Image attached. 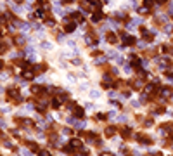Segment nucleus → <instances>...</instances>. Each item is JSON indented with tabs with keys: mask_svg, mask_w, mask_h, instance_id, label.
<instances>
[{
	"mask_svg": "<svg viewBox=\"0 0 173 156\" xmlns=\"http://www.w3.org/2000/svg\"><path fill=\"white\" fill-rule=\"evenodd\" d=\"M125 73H128V75L132 73V68H130V66H125Z\"/></svg>",
	"mask_w": 173,
	"mask_h": 156,
	"instance_id": "24",
	"label": "nucleus"
},
{
	"mask_svg": "<svg viewBox=\"0 0 173 156\" xmlns=\"http://www.w3.org/2000/svg\"><path fill=\"white\" fill-rule=\"evenodd\" d=\"M168 14L173 16V0H170V5H168Z\"/></svg>",
	"mask_w": 173,
	"mask_h": 156,
	"instance_id": "14",
	"label": "nucleus"
},
{
	"mask_svg": "<svg viewBox=\"0 0 173 156\" xmlns=\"http://www.w3.org/2000/svg\"><path fill=\"white\" fill-rule=\"evenodd\" d=\"M73 113H74V116H78V118H82V116H83V109H82V108H78V106H74Z\"/></svg>",
	"mask_w": 173,
	"mask_h": 156,
	"instance_id": "7",
	"label": "nucleus"
},
{
	"mask_svg": "<svg viewBox=\"0 0 173 156\" xmlns=\"http://www.w3.org/2000/svg\"><path fill=\"white\" fill-rule=\"evenodd\" d=\"M0 94H4V87L0 85Z\"/></svg>",
	"mask_w": 173,
	"mask_h": 156,
	"instance_id": "27",
	"label": "nucleus"
},
{
	"mask_svg": "<svg viewBox=\"0 0 173 156\" xmlns=\"http://www.w3.org/2000/svg\"><path fill=\"white\" fill-rule=\"evenodd\" d=\"M11 7H12V11L16 14H21L23 12V7H19V5H16V4H11Z\"/></svg>",
	"mask_w": 173,
	"mask_h": 156,
	"instance_id": "9",
	"label": "nucleus"
},
{
	"mask_svg": "<svg viewBox=\"0 0 173 156\" xmlns=\"http://www.w3.org/2000/svg\"><path fill=\"white\" fill-rule=\"evenodd\" d=\"M74 30H76V23H74V21H68L64 24V31H66V33H71V31H74Z\"/></svg>",
	"mask_w": 173,
	"mask_h": 156,
	"instance_id": "2",
	"label": "nucleus"
},
{
	"mask_svg": "<svg viewBox=\"0 0 173 156\" xmlns=\"http://www.w3.org/2000/svg\"><path fill=\"white\" fill-rule=\"evenodd\" d=\"M57 40H59V42H64V40H66V35H62V33H61V35H59V38H57Z\"/></svg>",
	"mask_w": 173,
	"mask_h": 156,
	"instance_id": "21",
	"label": "nucleus"
},
{
	"mask_svg": "<svg viewBox=\"0 0 173 156\" xmlns=\"http://www.w3.org/2000/svg\"><path fill=\"white\" fill-rule=\"evenodd\" d=\"M164 31H166V33H171V31H173V24H166V26H164Z\"/></svg>",
	"mask_w": 173,
	"mask_h": 156,
	"instance_id": "15",
	"label": "nucleus"
},
{
	"mask_svg": "<svg viewBox=\"0 0 173 156\" xmlns=\"http://www.w3.org/2000/svg\"><path fill=\"white\" fill-rule=\"evenodd\" d=\"M102 17H104V14L100 12V11H97V12H95V14H92L90 21H92V23H99L100 19H102Z\"/></svg>",
	"mask_w": 173,
	"mask_h": 156,
	"instance_id": "3",
	"label": "nucleus"
},
{
	"mask_svg": "<svg viewBox=\"0 0 173 156\" xmlns=\"http://www.w3.org/2000/svg\"><path fill=\"white\" fill-rule=\"evenodd\" d=\"M69 146H71V147H74V149H82V141H76V139H73Z\"/></svg>",
	"mask_w": 173,
	"mask_h": 156,
	"instance_id": "4",
	"label": "nucleus"
},
{
	"mask_svg": "<svg viewBox=\"0 0 173 156\" xmlns=\"http://www.w3.org/2000/svg\"><path fill=\"white\" fill-rule=\"evenodd\" d=\"M42 49H52V45L49 42H42Z\"/></svg>",
	"mask_w": 173,
	"mask_h": 156,
	"instance_id": "17",
	"label": "nucleus"
},
{
	"mask_svg": "<svg viewBox=\"0 0 173 156\" xmlns=\"http://www.w3.org/2000/svg\"><path fill=\"white\" fill-rule=\"evenodd\" d=\"M9 47H7V42H0V54H4V52H7Z\"/></svg>",
	"mask_w": 173,
	"mask_h": 156,
	"instance_id": "8",
	"label": "nucleus"
},
{
	"mask_svg": "<svg viewBox=\"0 0 173 156\" xmlns=\"http://www.w3.org/2000/svg\"><path fill=\"white\" fill-rule=\"evenodd\" d=\"M121 42L125 43V45H133V43H135V37H132V35H128V33H123V35H121Z\"/></svg>",
	"mask_w": 173,
	"mask_h": 156,
	"instance_id": "1",
	"label": "nucleus"
},
{
	"mask_svg": "<svg viewBox=\"0 0 173 156\" xmlns=\"http://www.w3.org/2000/svg\"><path fill=\"white\" fill-rule=\"evenodd\" d=\"M151 125H152V120H151V118H149V120L146 121V127H151Z\"/></svg>",
	"mask_w": 173,
	"mask_h": 156,
	"instance_id": "25",
	"label": "nucleus"
},
{
	"mask_svg": "<svg viewBox=\"0 0 173 156\" xmlns=\"http://www.w3.org/2000/svg\"><path fill=\"white\" fill-rule=\"evenodd\" d=\"M130 135H132V134H130V128H125V130H123V137H130Z\"/></svg>",
	"mask_w": 173,
	"mask_h": 156,
	"instance_id": "18",
	"label": "nucleus"
},
{
	"mask_svg": "<svg viewBox=\"0 0 173 156\" xmlns=\"http://www.w3.org/2000/svg\"><path fill=\"white\" fill-rule=\"evenodd\" d=\"M21 154H23V156H31V153L28 151L26 147H21Z\"/></svg>",
	"mask_w": 173,
	"mask_h": 156,
	"instance_id": "13",
	"label": "nucleus"
},
{
	"mask_svg": "<svg viewBox=\"0 0 173 156\" xmlns=\"http://www.w3.org/2000/svg\"><path fill=\"white\" fill-rule=\"evenodd\" d=\"M62 134H64V135H69V134H71V130H69V128H64V130H62Z\"/></svg>",
	"mask_w": 173,
	"mask_h": 156,
	"instance_id": "23",
	"label": "nucleus"
},
{
	"mask_svg": "<svg viewBox=\"0 0 173 156\" xmlns=\"http://www.w3.org/2000/svg\"><path fill=\"white\" fill-rule=\"evenodd\" d=\"M2 66H4V63H2V61H0V68H2Z\"/></svg>",
	"mask_w": 173,
	"mask_h": 156,
	"instance_id": "28",
	"label": "nucleus"
},
{
	"mask_svg": "<svg viewBox=\"0 0 173 156\" xmlns=\"http://www.w3.org/2000/svg\"><path fill=\"white\" fill-rule=\"evenodd\" d=\"M154 2H156V4H159V5H161V4H164L166 0H154Z\"/></svg>",
	"mask_w": 173,
	"mask_h": 156,
	"instance_id": "26",
	"label": "nucleus"
},
{
	"mask_svg": "<svg viewBox=\"0 0 173 156\" xmlns=\"http://www.w3.org/2000/svg\"><path fill=\"white\" fill-rule=\"evenodd\" d=\"M23 76L28 78V80H31V78H35V71H24V73H23Z\"/></svg>",
	"mask_w": 173,
	"mask_h": 156,
	"instance_id": "11",
	"label": "nucleus"
},
{
	"mask_svg": "<svg viewBox=\"0 0 173 156\" xmlns=\"http://www.w3.org/2000/svg\"><path fill=\"white\" fill-rule=\"evenodd\" d=\"M114 134H116V127H108V128H106V135H108V137H112Z\"/></svg>",
	"mask_w": 173,
	"mask_h": 156,
	"instance_id": "5",
	"label": "nucleus"
},
{
	"mask_svg": "<svg viewBox=\"0 0 173 156\" xmlns=\"http://www.w3.org/2000/svg\"><path fill=\"white\" fill-rule=\"evenodd\" d=\"M97 120H106V115H102V113H99V115H97Z\"/></svg>",
	"mask_w": 173,
	"mask_h": 156,
	"instance_id": "20",
	"label": "nucleus"
},
{
	"mask_svg": "<svg viewBox=\"0 0 173 156\" xmlns=\"http://www.w3.org/2000/svg\"><path fill=\"white\" fill-rule=\"evenodd\" d=\"M31 2H33V0H28V5H30V4H31Z\"/></svg>",
	"mask_w": 173,
	"mask_h": 156,
	"instance_id": "29",
	"label": "nucleus"
},
{
	"mask_svg": "<svg viewBox=\"0 0 173 156\" xmlns=\"http://www.w3.org/2000/svg\"><path fill=\"white\" fill-rule=\"evenodd\" d=\"M90 95H92V97H99L100 94H99V92H97V90H92V94H90Z\"/></svg>",
	"mask_w": 173,
	"mask_h": 156,
	"instance_id": "22",
	"label": "nucleus"
},
{
	"mask_svg": "<svg viewBox=\"0 0 173 156\" xmlns=\"http://www.w3.org/2000/svg\"><path fill=\"white\" fill-rule=\"evenodd\" d=\"M118 121H120V123H123V121H126V116H125V115H121V116H118Z\"/></svg>",
	"mask_w": 173,
	"mask_h": 156,
	"instance_id": "19",
	"label": "nucleus"
},
{
	"mask_svg": "<svg viewBox=\"0 0 173 156\" xmlns=\"http://www.w3.org/2000/svg\"><path fill=\"white\" fill-rule=\"evenodd\" d=\"M45 24H47V26H54V24H56V21H54V19H45Z\"/></svg>",
	"mask_w": 173,
	"mask_h": 156,
	"instance_id": "16",
	"label": "nucleus"
},
{
	"mask_svg": "<svg viewBox=\"0 0 173 156\" xmlns=\"http://www.w3.org/2000/svg\"><path fill=\"white\" fill-rule=\"evenodd\" d=\"M108 42H111V43H116V42H118L116 35H114V33H109V35H108Z\"/></svg>",
	"mask_w": 173,
	"mask_h": 156,
	"instance_id": "10",
	"label": "nucleus"
},
{
	"mask_svg": "<svg viewBox=\"0 0 173 156\" xmlns=\"http://www.w3.org/2000/svg\"><path fill=\"white\" fill-rule=\"evenodd\" d=\"M61 102H62L61 97H59V99H52V108H61Z\"/></svg>",
	"mask_w": 173,
	"mask_h": 156,
	"instance_id": "12",
	"label": "nucleus"
},
{
	"mask_svg": "<svg viewBox=\"0 0 173 156\" xmlns=\"http://www.w3.org/2000/svg\"><path fill=\"white\" fill-rule=\"evenodd\" d=\"M24 37H26V35H17V37H16V43H17V45H23V43L26 42Z\"/></svg>",
	"mask_w": 173,
	"mask_h": 156,
	"instance_id": "6",
	"label": "nucleus"
}]
</instances>
